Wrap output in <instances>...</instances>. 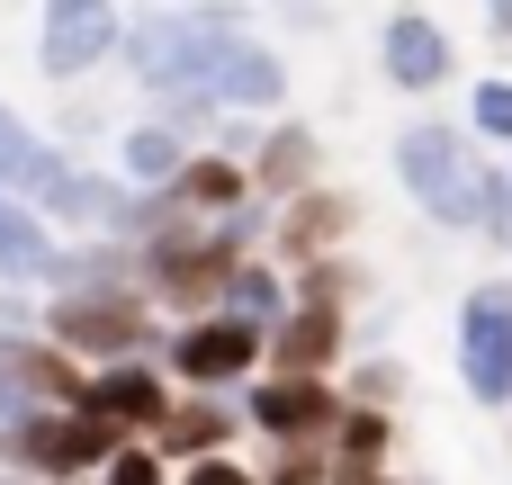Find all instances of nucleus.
<instances>
[{
    "instance_id": "9d476101",
    "label": "nucleus",
    "mask_w": 512,
    "mask_h": 485,
    "mask_svg": "<svg viewBox=\"0 0 512 485\" xmlns=\"http://www.w3.org/2000/svg\"><path fill=\"white\" fill-rule=\"evenodd\" d=\"M342 423V378H288V369H261L243 387V432H261L270 450L279 441H333Z\"/></svg>"
},
{
    "instance_id": "20e7f679",
    "label": "nucleus",
    "mask_w": 512,
    "mask_h": 485,
    "mask_svg": "<svg viewBox=\"0 0 512 485\" xmlns=\"http://www.w3.org/2000/svg\"><path fill=\"white\" fill-rule=\"evenodd\" d=\"M117 441L126 432H108L90 405H45V414L0 423V468L9 477H36V485H90Z\"/></svg>"
},
{
    "instance_id": "f8f14e48",
    "label": "nucleus",
    "mask_w": 512,
    "mask_h": 485,
    "mask_svg": "<svg viewBox=\"0 0 512 485\" xmlns=\"http://www.w3.org/2000/svg\"><path fill=\"white\" fill-rule=\"evenodd\" d=\"M351 234H360V198H351L342 180H315V189H297V198L270 207V261H279V270H297V261H315V252H342Z\"/></svg>"
},
{
    "instance_id": "bb28decb",
    "label": "nucleus",
    "mask_w": 512,
    "mask_h": 485,
    "mask_svg": "<svg viewBox=\"0 0 512 485\" xmlns=\"http://www.w3.org/2000/svg\"><path fill=\"white\" fill-rule=\"evenodd\" d=\"M261 485H333V450L324 441H279L270 468H261Z\"/></svg>"
},
{
    "instance_id": "4468645a",
    "label": "nucleus",
    "mask_w": 512,
    "mask_h": 485,
    "mask_svg": "<svg viewBox=\"0 0 512 485\" xmlns=\"http://www.w3.org/2000/svg\"><path fill=\"white\" fill-rule=\"evenodd\" d=\"M207 99L234 108V117H288V54H279L261 27H243V36L216 54V72H207Z\"/></svg>"
},
{
    "instance_id": "a878e982",
    "label": "nucleus",
    "mask_w": 512,
    "mask_h": 485,
    "mask_svg": "<svg viewBox=\"0 0 512 485\" xmlns=\"http://www.w3.org/2000/svg\"><path fill=\"white\" fill-rule=\"evenodd\" d=\"M468 135L512 153V72H495V81H477V90H468Z\"/></svg>"
},
{
    "instance_id": "4be33fe9",
    "label": "nucleus",
    "mask_w": 512,
    "mask_h": 485,
    "mask_svg": "<svg viewBox=\"0 0 512 485\" xmlns=\"http://www.w3.org/2000/svg\"><path fill=\"white\" fill-rule=\"evenodd\" d=\"M180 162H189V135H180V126H162V117H135V126H117V153H108V171H117L126 189H171V180H180Z\"/></svg>"
},
{
    "instance_id": "2f4dec72",
    "label": "nucleus",
    "mask_w": 512,
    "mask_h": 485,
    "mask_svg": "<svg viewBox=\"0 0 512 485\" xmlns=\"http://www.w3.org/2000/svg\"><path fill=\"white\" fill-rule=\"evenodd\" d=\"M288 27H333V0H270Z\"/></svg>"
},
{
    "instance_id": "f03ea898",
    "label": "nucleus",
    "mask_w": 512,
    "mask_h": 485,
    "mask_svg": "<svg viewBox=\"0 0 512 485\" xmlns=\"http://www.w3.org/2000/svg\"><path fill=\"white\" fill-rule=\"evenodd\" d=\"M486 144L450 117H405L396 126V189L441 225V234H477L486 225Z\"/></svg>"
},
{
    "instance_id": "f3484780",
    "label": "nucleus",
    "mask_w": 512,
    "mask_h": 485,
    "mask_svg": "<svg viewBox=\"0 0 512 485\" xmlns=\"http://www.w3.org/2000/svg\"><path fill=\"white\" fill-rule=\"evenodd\" d=\"M315 180H324V135H315L306 117H270L261 144H252V189L279 207V198H297V189H315Z\"/></svg>"
},
{
    "instance_id": "393cba45",
    "label": "nucleus",
    "mask_w": 512,
    "mask_h": 485,
    "mask_svg": "<svg viewBox=\"0 0 512 485\" xmlns=\"http://www.w3.org/2000/svg\"><path fill=\"white\" fill-rule=\"evenodd\" d=\"M288 288H297L306 306H351V297H360V261H351V243H342V252L297 261V270H288Z\"/></svg>"
},
{
    "instance_id": "0eeeda50",
    "label": "nucleus",
    "mask_w": 512,
    "mask_h": 485,
    "mask_svg": "<svg viewBox=\"0 0 512 485\" xmlns=\"http://www.w3.org/2000/svg\"><path fill=\"white\" fill-rule=\"evenodd\" d=\"M459 387L477 414H504L512 405V270L504 279H477L459 297Z\"/></svg>"
},
{
    "instance_id": "412c9836",
    "label": "nucleus",
    "mask_w": 512,
    "mask_h": 485,
    "mask_svg": "<svg viewBox=\"0 0 512 485\" xmlns=\"http://www.w3.org/2000/svg\"><path fill=\"white\" fill-rule=\"evenodd\" d=\"M171 198H180L198 225H216V216H234V207H243V198H261V189H252V162H234V153H216V144H189V162H180Z\"/></svg>"
},
{
    "instance_id": "5701e85b",
    "label": "nucleus",
    "mask_w": 512,
    "mask_h": 485,
    "mask_svg": "<svg viewBox=\"0 0 512 485\" xmlns=\"http://www.w3.org/2000/svg\"><path fill=\"white\" fill-rule=\"evenodd\" d=\"M288 297H297V288H288V270H279L270 252H243V261L225 270V288H216V306H225V315H243V324H261V333L288 315Z\"/></svg>"
},
{
    "instance_id": "473e14b6",
    "label": "nucleus",
    "mask_w": 512,
    "mask_h": 485,
    "mask_svg": "<svg viewBox=\"0 0 512 485\" xmlns=\"http://www.w3.org/2000/svg\"><path fill=\"white\" fill-rule=\"evenodd\" d=\"M486 36H495V45H512V0H486Z\"/></svg>"
},
{
    "instance_id": "39448f33",
    "label": "nucleus",
    "mask_w": 512,
    "mask_h": 485,
    "mask_svg": "<svg viewBox=\"0 0 512 485\" xmlns=\"http://www.w3.org/2000/svg\"><path fill=\"white\" fill-rule=\"evenodd\" d=\"M162 369H171V387L234 396V387H252V378L270 369V333L243 324V315H225V306H207V315H180V324L162 333Z\"/></svg>"
},
{
    "instance_id": "cd10ccee",
    "label": "nucleus",
    "mask_w": 512,
    "mask_h": 485,
    "mask_svg": "<svg viewBox=\"0 0 512 485\" xmlns=\"http://www.w3.org/2000/svg\"><path fill=\"white\" fill-rule=\"evenodd\" d=\"M90 485H171V459H162L153 441H117V450H108V468H99Z\"/></svg>"
},
{
    "instance_id": "6e6552de",
    "label": "nucleus",
    "mask_w": 512,
    "mask_h": 485,
    "mask_svg": "<svg viewBox=\"0 0 512 485\" xmlns=\"http://www.w3.org/2000/svg\"><path fill=\"white\" fill-rule=\"evenodd\" d=\"M90 369L45 333V324H0V423L45 414V405H81Z\"/></svg>"
},
{
    "instance_id": "9b49d317",
    "label": "nucleus",
    "mask_w": 512,
    "mask_h": 485,
    "mask_svg": "<svg viewBox=\"0 0 512 485\" xmlns=\"http://www.w3.org/2000/svg\"><path fill=\"white\" fill-rule=\"evenodd\" d=\"M378 72H387V90L432 99V90L459 81V45H450V27H441L423 0H405V9L378 18Z\"/></svg>"
},
{
    "instance_id": "6ab92c4d",
    "label": "nucleus",
    "mask_w": 512,
    "mask_h": 485,
    "mask_svg": "<svg viewBox=\"0 0 512 485\" xmlns=\"http://www.w3.org/2000/svg\"><path fill=\"white\" fill-rule=\"evenodd\" d=\"M54 252H63L54 216H45L36 198L0 189V288H45V279H54Z\"/></svg>"
},
{
    "instance_id": "aec40b11",
    "label": "nucleus",
    "mask_w": 512,
    "mask_h": 485,
    "mask_svg": "<svg viewBox=\"0 0 512 485\" xmlns=\"http://www.w3.org/2000/svg\"><path fill=\"white\" fill-rule=\"evenodd\" d=\"M63 171H72V153L0 99V189H18V198H36V207H45V198L63 189Z\"/></svg>"
},
{
    "instance_id": "b1692460",
    "label": "nucleus",
    "mask_w": 512,
    "mask_h": 485,
    "mask_svg": "<svg viewBox=\"0 0 512 485\" xmlns=\"http://www.w3.org/2000/svg\"><path fill=\"white\" fill-rule=\"evenodd\" d=\"M324 450H333V468H342V477H369V468H387V450H396V414H387V405H351V396H342V423H333V441H324Z\"/></svg>"
},
{
    "instance_id": "423d86ee",
    "label": "nucleus",
    "mask_w": 512,
    "mask_h": 485,
    "mask_svg": "<svg viewBox=\"0 0 512 485\" xmlns=\"http://www.w3.org/2000/svg\"><path fill=\"white\" fill-rule=\"evenodd\" d=\"M243 261V243L225 234V225H180V234H162V243H144L135 252V279H144V297L180 324V315H207L216 306V288H225V270Z\"/></svg>"
},
{
    "instance_id": "ddd939ff",
    "label": "nucleus",
    "mask_w": 512,
    "mask_h": 485,
    "mask_svg": "<svg viewBox=\"0 0 512 485\" xmlns=\"http://www.w3.org/2000/svg\"><path fill=\"white\" fill-rule=\"evenodd\" d=\"M171 369H162V351H135V360H99L90 369V387H81V405L108 423V432H126V441H144L162 414H171Z\"/></svg>"
},
{
    "instance_id": "7c9ffc66",
    "label": "nucleus",
    "mask_w": 512,
    "mask_h": 485,
    "mask_svg": "<svg viewBox=\"0 0 512 485\" xmlns=\"http://www.w3.org/2000/svg\"><path fill=\"white\" fill-rule=\"evenodd\" d=\"M171 485H261V468H243L234 450H216V459H189V468H171Z\"/></svg>"
},
{
    "instance_id": "f257e3e1",
    "label": "nucleus",
    "mask_w": 512,
    "mask_h": 485,
    "mask_svg": "<svg viewBox=\"0 0 512 485\" xmlns=\"http://www.w3.org/2000/svg\"><path fill=\"white\" fill-rule=\"evenodd\" d=\"M243 27H252L243 0H144V18H126V36H117V63L153 108L162 99H207V72Z\"/></svg>"
},
{
    "instance_id": "2eb2a0df",
    "label": "nucleus",
    "mask_w": 512,
    "mask_h": 485,
    "mask_svg": "<svg viewBox=\"0 0 512 485\" xmlns=\"http://www.w3.org/2000/svg\"><path fill=\"white\" fill-rule=\"evenodd\" d=\"M351 360V306H306L288 297V315L270 324V369L288 378H333Z\"/></svg>"
},
{
    "instance_id": "f704fd0d",
    "label": "nucleus",
    "mask_w": 512,
    "mask_h": 485,
    "mask_svg": "<svg viewBox=\"0 0 512 485\" xmlns=\"http://www.w3.org/2000/svg\"><path fill=\"white\" fill-rule=\"evenodd\" d=\"M0 485H36V477H9V468H0Z\"/></svg>"
},
{
    "instance_id": "a211bd4d",
    "label": "nucleus",
    "mask_w": 512,
    "mask_h": 485,
    "mask_svg": "<svg viewBox=\"0 0 512 485\" xmlns=\"http://www.w3.org/2000/svg\"><path fill=\"white\" fill-rule=\"evenodd\" d=\"M126 207H135V189H126L117 171H99V162H72L63 189L45 198L54 234H126Z\"/></svg>"
},
{
    "instance_id": "c85d7f7f",
    "label": "nucleus",
    "mask_w": 512,
    "mask_h": 485,
    "mask_svg": "<svg viewBox=\"0 0 512 485\" xmlns=\"http://www.w3.org/2000/svg\"><path fill=\"white\" fill-rule=\"evenodd\" d=\"M351 405H387L396 414V396H405V360H360V378L342 387Z\"/></svg>"
},
{
    "instance_id": "72a5a7b5",
    "label": "nucleus",
    "mask_w": 512,
    "mask_h": 485,
    "mask_svg": "<svg viewBox=\"0 0 512 485\" xmlns=\"http://www.w3.org/2000/svg\"><path fill=\"white\" fill-rule=\"evenodd\" d=\"M333 485H405V477H387V468H369V477H342V468H333Z\"/></svg>"
},
{
    "instance_id": "dca6fc26",
    "label": "nucleus",
    "mask_w": 512,
    "mask_h": 485,
    "mask_svg": "<svg viewBox=\"0 0 512 485\" xmlns=\"http://www.w3.org/2000/svg\"><path fill=\"white\" fill-rule=\"evenodd\" d=\"M171 468H189V459H216V450H234L243 441V396H207V387H180L171 396V414L144 432Z\"/></svg>"
},
{
    "instance_id": "1a4fd4ad",
    "label": "nucleus",
    "mask_w": 512,
    "mask_h": 485,
    "mask_svg": "<svg viewBox=\"0 0 512 485\" xmlns=\"http://www.w3.org/2000/svg\"><path fill=\"white\" fill-rule=\"evenodd\" d=\"M117 36H126L117 0H45V18H36V72L54 90H72L99 63H117Z\"/></svg>"
},
{
    "instance_id": "7ed1b4c3",
    "label": "nucleus",
    "mask_w": 512,
    "mask_h": 485,
    "mask_svg": "<svg viewBox=\"0 0 512 485\" xmlns=\"http://www.w3.org/2000/svg\"><path fill=\"white\" fill-rule=\"evenodd\" d=\"M36 324H45L81 369L162 351V306H153L135 279H117V288H54V306H36Z\"/></svg>"
},
{
    "instance_id": "c756f323",
    "label": "nucleus",
    "mask_w": 512,
    "mask_h": 485,
    "mask_svg": "<svg viewBox=\"0 0 512 485\" xmlns=\"http://www.w3.org/2000/svg\"><path fill=\"white\" fill-rule=\"evenodd\" d=\"M477 234L504 252V270H512V171H486V225Z\"/></svg>"
}]
</instances>
